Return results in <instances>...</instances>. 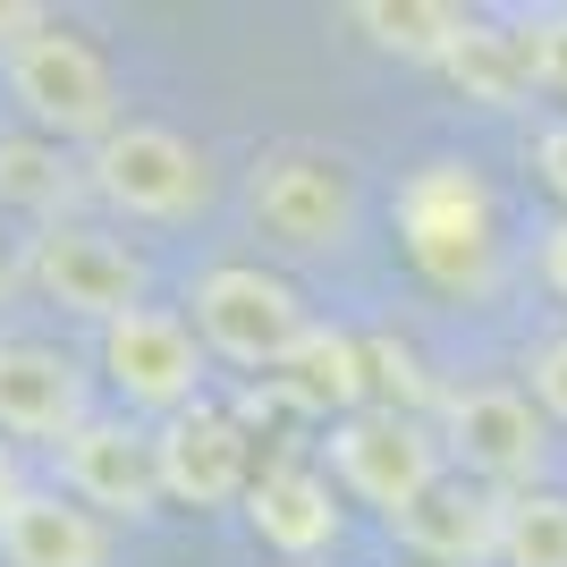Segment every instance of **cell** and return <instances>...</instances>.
Listing matches in <instances>:
<instances>
[{"mask_svg": "<svg viewBox=\"0 0 567 567\" xmlns=\"http://www.w3.org/2000/svg\"><path fill=\"white\" fill-rule=\"evenodd\" d=\"M364 364H373V355L355 348V339L306 331V348L288 355L280 373H288V390H297L306 406H331L339 424H348V415H364V390H373V373H364Z\"/></svg>", "mask_w": 567, "mask_h": 567, "instance_id": "cell-16", "label": "cell"}, {"mask_svg": "<svg viewBox=\"0 0 567 567\" xmlns=\"http://www.w3.org/2000/svg\"><path fill=\"white\" fill-rule=\"evenodd\" d=\"M195 339L229 364H262V373H280L288 355L306 348V297L280 280V271H262V262H220L195 280Z\"/></svg>", "mask_w": 567, "mask_h": 567, "instance_id": "cell-6", "label": "cell"}, {"mask_svg": "<svg viewBox=\"0 0 567 567\" xmlns=\"http://www.w3.org/2000/svg\"><path fill=\"white\" fill-rule=\"evenodd\" d=\"M348 18L364 25L381 51H406V60H441V69H450L457 34L474 25L466 9H450V0H355Z\"/></svg>", "mask_w": 567, "mask_h": 567, "instance_id": "cell-17", "label": "cell"}, {"mask_svg": "<svg viewBox=\"0 0 567 567\" xmlns=\"http://www.w3.org/2000/svg\"><path fill=\"white\" fill-rule=\"evenodd\" d=\"M246 517H255V534L271 550H288V559H313V550L339 543L331 483H322L313 466H262L255 492H246Z\"/></svg>", "mask_w": 567, "mask_h": 567, "instance_id": "cell-15", "label": "cell"}, {"mask_svg": "<svg viewBox=\"0 0 567 567\" xmlns=\"http://www.w3.org/2000/svg\"><path fill=\"white\" fill-rule=\"evenodd\" d=\"M18 499H25V492H18V457H9V441H0V517H9Z\"/></svg>", "mask_w": 567, "mask_h": 567, "instance_id": "cell-25", "label": "cell"}, {"mask_svg": "<svg viewBox=\"0 0 567 567\" xmlns=\"http://www.w3.org/2000/svg\"><path fill=\"white\" fill-rule=\"evenodd\" d=\"M525 373H534V399H543V415H559V424H567V331L543 339V348L525 355Z\"/></svg>", "mask_w": 567, "mask_h": 567, "instance_id": "cell-21", "label": "cell"}, {"mask_svg": "<svg viewBox=\"0 0 567 567\" xmlns=\"http://www.w3.org/2000/svg\"><path fill=\"white\" fill-rule=\"evenodd\" d=\"M441 450L457 457L466 483L517 499V492H543L550 432H543V415H534L525 390H508V381H466V390H441Z\"/></svg>", "mask_w": 567, "mask_h": 567, "instance_id": "cell-2", "label": "cell"}, {"mask_svg": "<svg viewBox=\"0 0 567 567\" xmlns=\"http://www.w3.org/2000/svg\"><path fill=\"white\" fill-rule=\"evenodd\" d=\"M0 559L9 567H111V525L69 492H25L0 517Z\"/></svg>", "mask_w": 567, "mask_h": 567, "instance_id": "cell-14", "label": "cell"}, {"mask_svg": "<svg viewBox=\"0 0 567 567\" xmlns=\"http://www.w3.org/2000/svg\"><path fill=\"white\" fill-rule=\"evenodd\" d=\"M246 213L262 237H280L297 255H331L355 229V169L322 144H271L246 178Z\"/></svg>", "mask_w": 567, "mask_h": 567, "instance_id": "cell-4", "label": "cell"}, {"mask_svg": "<svg viewBox=\"0 0 567 567\" xmlns=\"http://www.w3.org/2000/svg\"><path fill=\"white\" fill-rule=\"evenodd\" d=\"M25 280L43 288L51 306L85 313V322H127V313H144V262L118 246V237L85 229V220H60V229H43L34 246H25Z\"/></svg>", "mask_w": 567, "mask_h": 567, "instance_id": "cell-8", "label": "cell"}, {"mask_svg": "<svg viewBox=\"0 0 567 567\" xmlns=\"http://www.w3.org/2000/svg\"><path fill=\"white\" fill-rule=\"evenodd\" d=\"M85 424H94V399H85V373L69 355L43 348V339H0V432L60 450Z\"/></svg>", "mask_w": 567, "mask_h": 567, "instance_id": "cell-12", "label": "cell"}, {"mask_svg": "<svg viewBox=\"0 0 567 567\" xmlns=\"http://www.w3.org/2000/svg\"><path fill=\"white\" fill-rule=\"evenodd\" d=\"M543 280H550V297L567 306V213L543 229Z\"/></svg>", "mask_w": 567, "mask_h": 567, "instance_id": "cell-24", "label": "cell"}, {"mask_svg": "<svg viewBox=\"0 0 567 567\" xmlns=\"http://www.w3.org/2000/svg\"><path fill=\"white\" fill-rule=\"evenodd\" d=\"M534 162H543L550 195H559V204H567V118H559V127H543V144H534Z\"/></svg>", "mask_w": 567, "mask_h": 567, "instance_id": "cell-23", "label": "cell"}, {"mask_svg": "<svg viewBox=\"0 0 567 567\" xmlns=\"http://www.w3.org/2000/svg\"><path fill=\"white\" fill-rule=\"evenodd\" d=\"M102 373L127 406H162V415H187L195 406V381H204V339H195L187 313H162L144 306L127 322L102 331Z\"/></svg>", "mask_w": 567, "mask_h": 567, "instance_id": "cell-9", "label": "cell"}, {"mask_svg": "<svg viewBox=\"0 0 567 567\" xmlns=\"http://www.w3.org/2000/svg\"><path fill=\"white\" fill-rule=\"evenodd\" d=\"M34 34H51V18L34 0H0V51H25Z\"/></svg>", "mask_w": 567, "mask_h": 567, "instance_id": "cell-22", "label": "cell"}, {"mask_svg": "<svg viewBox=\"0 0 567 567\" xmlns=\"http://www.w3.org/2000/svg\"><path fill=\"white\" fill-rule=\"evenodd\" d=\"M9 102H18V118L51 144L118 136V76L69 25H51V34H34L25 51H9Z\"/></svg>", "mask_w": 567, "mask_h": 567, "instance_id": "cell-1", "label": "cell"}, {"mask_svg": "<svg viewBox=\"0 0 567 567\" xmlns=\"http://www.w3.org/2000/svg\"><path fill=\"white\" fill-rule=\"evenodd\" d=\"M85 187L127 220H195L213 204V162L204 144H187L178 127H153V118H127L118 136L94 144L85 162Z\"/></svg>", "mask_w": 567, "mask_h": 567, "instance_id": "cell-3", "label": "cell"}, {"mask_svg": "<svg viewBox=\"0 0 567 567\" xmlns=\"http://www.w3.org/2000/svg\"><path fill=\"white\" fill-rule=\"evenodd\" d=\"M76 195V169L60 162V144L51 136H0V204H18V213H43L60 229V204Z\"/></svg>", "mask_w": 567, "mask_h": 567, "instance_id": "cell-19", "label": "cell"}, {"mask_svg": "<svg viewBox=\"0 0 567 567\" xmlns=\"http://www.w3.org/2000/svg\"><path fill=\"white\" fill-rule=\"evenodd\" d=\"M450 76L466 85L474 102L508 111V102L525 94V76H534V60H525V34H499V25L474 18L466 34H457V51H450Z\"/></svg>", "mask_w": 567, "mask_h": 567, "instance_id": "cell-18", "label": "cell"}, {"mask_svg": "<svg viewBox=\"0 0 567 567\" xmlns=\"http://www.w3.org/2000/svg\"><path fill=\"white\" fill-rule=\"evenodd\" d=\"M153 457H162V499H187V508H229V499L255 492V441H246V424L204 406V399L187 415H162Z\"/></svg>", "mask_w": 567, "mask_h": 567, "instance_id": "cell-10", "label": "cell"}, {"mask_svg": "<svg viewBox=\"0 0 567 567\" xmlns=\"http://www.w3.org/2000/svg\"><path fill=\"white\" fill-rule=\"evenodd\" d=\"M499 567H567V499L559 492H517L508 499Z\"/></svg>", "mask_w": 567, "mask_h": 567, "instance_id": "cell-20", "label": "cell"}, {"mask_svg": "<svg viewBox=\"0 0 567 567\" xmlns=\"http://www.w3.org/2000/svg\"><path fill=\"white\" fill-rule=\"evenodd\" d=\"M9 288H25V255L9 246V237H0V297H9Z\"/></svg>", "mask_w": 567, "mask_h": 567, "instance_id": "cell-26", "label": "cell"}, {"mask_svg": "<svg viewBox=\"0 0 567 567\" xmlns=\"http://www.w3.org/2000/svg\"><path fill=\"white\" fill-rule=\"evenodd\" d=\"M499 525H508V499L466 483V474H441L415 508L399 517V543L432 567H492L499 559Z\"/></svg>", "mask_w": 567, "mask_h": 567, "instance_id": "cell-13", "label": "cell"}, {"mask_svg": "<svg viewBox=\"0 0 567 567\" xmlns=\"http://www.w3.org/2000/svg\"><path fill=\"white\" fill-rule=\"evenodd\" d=\"M60 483L69 499H85L94 517H153V499H162V457H153V432L118 424V415H94L85 432L60 441Z\"/></svg>", "mask_w": 567, "mask_h": 567, "instance_id": "cell-11", "label": "cell"}, {"mask_svg": "<svg viewBox=\"0 0 567 567\" xmlns=\"http://www.w3.org/2000/svg\"><path fill=\"white\" fill-rule=\"evenodd\" d=\"M406 255L424 262V280L441 288H492V195L466 162H424L399 195Z\"/></svg>", "mask_w": 567, "mask_h": 567, "instance_id": "cell-5", "label": "cell"}, {"mask_svg": "<svg viewBox=\"0 0 567 567\" xmlns=\"http://www.w3.org/2000/svg\"><path fill=\"white\" fill-rule=\"evenodd\" d=\"M331 466L364 508H381V517L399 525L406 508L441 483V441H432L415 415H399V406H364V415H348V424L331 432Z\"/></svg>", "mask_w": 567, "mask_h": 567, "instance_id": "cell-7", "label": "cell"}]
</instances>
